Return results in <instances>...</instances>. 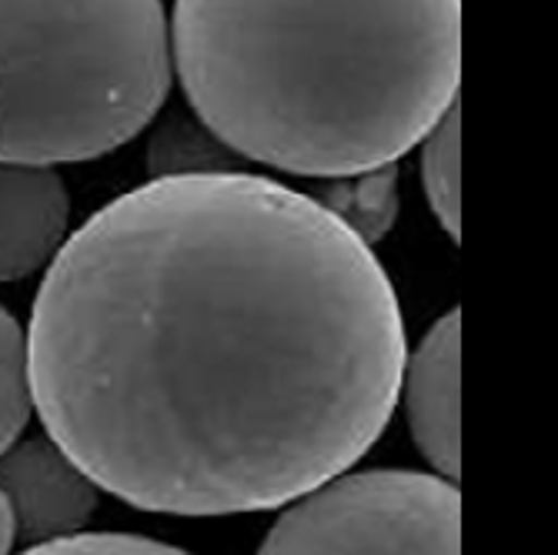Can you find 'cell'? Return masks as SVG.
<instances>
[{"label": "cell", "instance_id": "1", "mask_svg": "<svg viewBox=\"0 0 558 555\" xmlns=\"http://www.w3.org/2000/svg\"><path fill=\"white\" fill-rule=\"evenodd\" d=\"M404 355L375 251L244 171L114 197L47 265L27 328L47 435L171 516L265 512L341 475L385 432Z\"/></svg>", "mask_w": 558, "mask_h": 555}, {"label": "cell", "instance_id": "2", "mask_svg": "<svg viewBox=\"0 0 558 555\" xmlns=\"http://www.w3.org/2000/svg\"><path fill=\"white\" fill-rule=\"evenodd\" d=\"M191 114L301 178L395 165L459 100L462 0H174Z\"/></svg>", "mask_w": 558, "mask_h": 555}, {"label": "cell", "instance_id": "3", "mask_svg": "<svg viewBox=\"0 0 558 555\" xmlns=\"http://www.w3.org/2000/svg\"><path fill=\"white\" fill-rule=\"evenodd\" d=\"M174 81L161 0H0V161L111 155Z\"/></svg>", "mask_w": 558, "mask_h": 555}, {"label": "cell", "instance_id": "4", "mask_svg": "<svg viewBox=\"0 0 558 555\" xmlns=\"http://www.w3.org/2000/svg\"><path fill=\"white\" fill-rule=\"evenodd\" d=\"M459 485L425 472H354L288 502L258 555H459Z\"/></svg>", "mask_w": 558, "mask_h": 555}, {"label": "cell", "instance_id": "5", "mask_svg": "<svg viewBox=\"0 0 558 555\" xmlns=\"http://www.w3.org/2000/svg\"><path fill=\"white\" fill-rule=\"evenodd\" d=\"M0 492L31 545L77 535L97 509V485L50 435L14 442L0 456Z\"/></svg>", "mask_w": 558, "mask_h": 555}, {"label": "cell", "instance_id": "6", "mask_svg": "<svg viewBox=\"0 0 558 555\" xmlns=\"http://www.w3.org/2000/svg\"><path fill=\"white\" fill-rule=\"evenodd\" d=\"M462 315H441L412 355H404L398 398L404 406L412 438L441 479H459V365H462Z\"/></svg>", "mask_w": 558, "mask_h": 555}, {"label": "cell", "instance_id": "7", "mask_svg": "<svg viewBox=\"0 0 558 555\" xmlns=\"http://www.w3.org/2000/svg\"><path fill=\"white\" fill-rule=\"evenodd\" d=\"M71 228V194L47 165L0 161V281L54 262Z\"/></svg>", "mask_w": 558, "mask_h": 555}, {"label": "cell", "instance_id": "8", "mask_svg": "<svg viewBox=\"0 0 558 555\" xmlns=\"http://www.w3.org/2000/svg\"><path fill=\"white\" fill-rule=\"evenodd\" d=\"M312 197L372 248L398 221V171L395 165H385L359 174L318 178Z\"/></svg>", "mask_w": 558, "mask_h": 555}, {"label": "cell", "instance_id": "9", "mask_svg": "<svg viewBox=\"0 0 558 555\" xmlns=\"http://www.w3.org/2000/svg\"><path fill=\"white\" fill-rule=\"evenodd\" d=\"M462 114L459 100L422 137V188L438 225L459 241L462 225Z\"/></svg>", "mask_w": 558, "mask_h": 555}, {"label": "cell", "instance_id": "10", "mask_svg": "<svg viewBox=\"0 0 558 555\" xmlns=\"http://www.w3.org/2000/svg\"><path fill=\"white\" fill-rule=\"evenodd\" d=\"M150 168L158 178L174 174H218V171H241L234 150H228L194 114H178L174 121L161 124L150 137L147 150Z\"/></svg>", "mask_w": 558, "mask_h": 555}, {"label": "cell", "instance_id": "11", "mask_svg": "<svg viewBox=\"0 0 558 555\" xmlns=\"http://www.w3.org/2000/svg\"><path fill=\"white\" fill-rule=\"evenodd\" d=\"M34 412L27 331L0 305V456L17 442Z\"/></svg>", "mask_w": 558, "mask_h": 555}, {"label": "cell", "instance_id": "12", "mask_svg": "<svg viewBox=\"0 0 558 555\" xmlns=\"http://www.w3.org/2000/svg\"><path fill=\"white\" fill-rule=\"evenodd\" d=\"M24 555H187L168 542L144 539V535H121V532H87L68 535L54 542L31 545Z\"/></svg>", "mask_w": 558, "mask_h": 555}, {"label": "cell", "instance_id": "13", "mask_svg": "<svg viewBox=\"0 0 558 555\" xmlns=\"http://www.w3.org/2000/svg\"><path fill=\"white\" fill-rule=\"evenodd\" d=\"M14 539H17L14 516H11V506H8L4 492H0V555H11V548H14Z\"/></svg>", "mask_w": 558, "mask_h": 555}]
</instances>
